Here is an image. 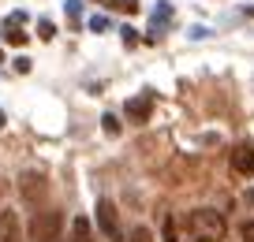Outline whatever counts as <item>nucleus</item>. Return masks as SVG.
<instances>
[{
	"label": "nucleus",
	"instance_id": "obj_1",
	"mask_svg": "<svg viewBox=\"0 0 254 242\" xmlns=\"http://www.w3.org/2000/svg\"><path fill=\"white\" fill-rule=\"evenodd\" d=\"M187 227L194 235V242H221L224 231H228V224H224V216L217 209H194L187 216Z\"/></svg>",
	"mask_w": 254,
	"mask_h": 242
},
{
	"label": "nucleus",
	"instance_id": "obj_2",
	"mask_svg": "<svg viewBox=\"0 0 254 242\" xmlns=\"http://www.w3.org/2000/svg\"><path fill=\"white\" fill-rule=\"evenodd\" d=\"M60 227H64V216H60L56 209L34 212V220H30V239H34V242H60Z\"/></svg>",
	"mask_w": 254,
	"mask_h": 242
},
{
	"label": "nucleus",
	"instance_id": "obj_3",
	"mask_svg": "<svg viewBox=\"0 0 254 242\" xmlns=\"http://www.w3.org/2000/svg\"><path fill=\"white\" fill-rule=\"evenodd\" d=\"M19 194H23L26 205H41L49 194V179L41 172H23L19 175Z\"/></svg>",
	"mask_w": 254,
	"mask_h": 242
},
{
	"label": "nucleus",
	"instance_id": "obj_4",
	"mask_svg": "<svg viewBox=\"0 0 254 242\" xmlns=\"http://www.w3.org/2000/svg\"><path fill=\"white\" fill-rule=\"evenodd\" d=\"M124 116L131 119V123H146V119L153 116V94H150V90H146V94L131 97V101L124 104Z\"/></svg>",
	"mask_w": 254,
	"mask_h": 242
},
{
	"label": "nucleus",
	"instance_id": "obj_5",
	"mask_svg": "<svg viewBox=\"0 0 254 242\" xmlns=\"http://www.w3.org/2000/svg\"><path fill=\"white\" fill-rule=\"evenodd\" d=\"M97 227H101L109 239H120V216H116V205H112L109 197L97 201Z\"/></svg>",
	"mask_w": 254,
	"mask_h": 242
},
{
	"label": "nucleus",
	"instance_id": "obj_6",
	"mask_svg": "<svg viewBox=\"0 0 254 242\" xmlns=\"http://www.w3.org/2000/svg\"><path fill=\"white\" fill-rule=\"evenodd\" d=\"M228 160H232V172H236V175H254V145H251V142L236 145Z\"/></svg>",
	"mask_w": 254,
	"mask_h": 242
},
{
	"label": "nucleus",
	"instance_id": "obj_7",
	"mask_svg": "<svg viewBox=\"0 0 254 242\" xmlns=\"http://www.w3.org/2000/svg\"><path fill=\"white\" fill-rule=\"evenodd\" d=\"M172 19H176L172 4H157V8H153V15H150V38H161V34L172 26Z\"/></svg>",
	"mask_w": 254,
	"mask_h": 242
},
{
	"label": "nucleus",
	"instance_id": "obj_8",
	"mask_svg": "<svg viewBox=\"0 0 254 242\" xmlns=\"http://www.w3.org/2000/svg\"><path fill=\"white\" fill-rule=\"evenodd\" d=\"M0 242H23V227H19V216L11 209L0 212Z\"/></svg>",
	"mask_w": 254,
	"mask_h": 242
},
{
	"label": "nucleus",
	"instance_id": "obj_9",
	"mask_svg": "<svg viewBox=\"0 0 254 242\" xmlns=\"http://www.w3.org/2000/svg\"><path fill=\"white\" fill-rule=\"evenodd\" d=\"M71 242H94V231H90V220L86 216H75L71 220Z\"/></svg>",
	"mask_w": 254,
	"mask_h": 242
},
{
	"label": "nucleus",
	"instance_id": "obj_10",
	"mask_svg": "<svg viewBox=\"0 0 254 242\" xmlns=\"http://www.w3.org/2000/svg\"><path fill=\"white\" fill-rule=\"evenodd\" d=\"M0 34H4L8 45H26V34L19 30V26H11V23H0Z\"/></svg>",
	"mask_w": 254,
	"mask_h": 242
},
{
	"label": "nucleus",
	"instance_id": "obj_11",
	"mask_svg": "<svg viewBox=\"0 0 254 242\" xmlns=\"http://www.w3.org/2000/svg\"><path fill=\"white\" fill-rule=\"evenodd\" d=\"M101 127H105V134H112V138H116V134L124 131V127H120V119L112 116V112H109V116H101Z\"/></svg>",
	"mask_w": 254,
	"mask_h": 242
},
{
	"label": "nucleus",
	"instance_id": "obj_12",
	"mask_svg": "<svg viewBox=\"0 0 254 242\" xmlns=\"http://www.w3.org/2000/svg\"><path fill=\"white\" fill-rule=\"evenodd\" d=\"M64 11H67V19H71V23H79V19H82V0H67V4H64Z\"/></svg>",
	"mask_w": 254,
	"mask_h": 242
},
{
	"label": "nucleus",
	"instance_id": "obj_13",
	"mask_svg": "<svg viewBox=\"0 0 254 242\" xmlns=\"http://www.w3.org/2000/svg\"><path fill=\"white\" fill-rule=\"evenodd\" d=\"M112 8L124 11V15H135V11H138V0H112Z\"/></svg>",
	"mask_w": 254,
	"mask_h": 242
},
{
	"label": "nucleus",
	"instance_id": "obj_14",
	"mask_svg": "<svg viewBox=\"0 0 254 242\" xmlns=\"http://www.w3.org/2000/svg\"><path fill=\"white\" fill-rule=\"evenodd\" d=\"M53 34H56V26L49 23V19H38V38L41 41H53Z\"/></svg>",
	"mask_w": 254,
	"mask_h": 242
},
{
	"label": "nucleus",
	"instance_id": "obj_15",
	"mask_svg": "<svg viewBox=\"0 0 254 242\" xmlns=\"http://www.w3.org/2000/svg\"><path fill=\"white\" fill-rule=\"evenodd\" d=\"M131 242H153V231L150 227H135V231H131Z\"/></svg>",
	"mask_w": 254,
	"mask_h": 242
},
{
	"label": "nucleus",
	"instance_id": "obj_16",
	"mask_svg": "<svg viewBox=\"0 0 254 242\" xmlns=\"http://www.w3.org/2000/svg\"><path fill=\"white\" fill-rule=\"evenodd\" d=\"M120 34H124V45H127V48H135V45H138V30H131V26H124V30H120Z\"/></svg>",
	"mask_w": 254,
	"mask_h": 242
},
{
	"label": "nucleus",
	"instance_id": "obj_17",
	"mask_svg": "<svg viewBox=\"0 0 254 242\" xmlns=\"http://www.w3.org/2000/svg\"><path fill=\"white\" fill-rule=\"evenodd\" d=\"M90 30H94V34L109 30V19H105V15H94V19H90Z\"/></svg>",
	"mask_w": 254,
	"mask_h": 242
},
{
	"label": "nucleus",
	"instance_id": "obj_18",
	"mask_svg": "<svg viewBox=\"0 0 254 242\" xmlns=\"http://www.w3.org/2000/svg\"><path fill=\"white\" fill-rule=\"evenodd\" d=\"M15 71H19V75H26V71H30V60H26V56H19V60H15Z\"/></svg>",
	"mask_w": 254,
	"mask_h": 242
},
{
	"label": "nucleus",
	"instance_id": "obj_19",
	"mask_svg": "<svg viewBox=\"0 0 254 242\" xmlns=\"http://www.w3.org/2000/svg\"><path fill=\"white\" fill-rule=\"evenodd\" d=\"M247 201H251V205H254V187H251V190H247Z\"/></svg>",
	"mask_w": 254,
	"mask_h": 242
},
{
	"label": "nucleus",
	"instance_id": "obj_20",
	"mask_svg": "<svg viewBox=\"0 0 254 242\" xmlns=\"http://www.w3.org/2000/svg\"><path fill=\"white\" fill-rule=\"evenodd\" d=\"M4 190H8V183H4V179H0V197H4Z\"/></svg>",
	"mask_w": 254,
	"mask_h": 242
},
{
	"label": "nucleus",
	"instance_id": "obj_21",
	"mask_svg": "<svg viewBox=\"0 0 254 242\" xmlns=\"http://www.w3.org/2000/svg\"><path fill=\"white\" fill-rule=\"evenodd\" d=\"M0 127H4V108H0Z\"/></svg>",
	"mask_w": 254,
	"mask_h": 242
},
{
	"label": "nucleus",
	"instance_id": "obj_22",
	"mask_svg": "<svg viewBox=\"0 0 254 242\" xmlns=\"http://www.w3.org/2000/svg\"><path fill=\"white\" fill-rule=\"evenodd\" d=\"M0 60H4V52H0Z\"/></svg>",
	"mask_w": 254,
	"mask_h": 242
}]
</instances>
